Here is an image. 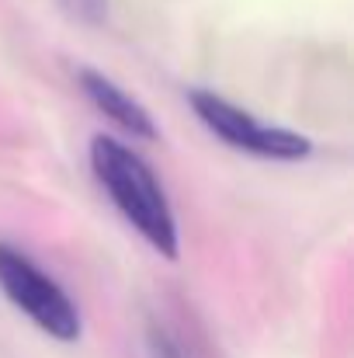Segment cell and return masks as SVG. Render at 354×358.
<instances>
[{
  "label": "cell",
  "instance_id": "1",
  "mask_svg": "<svg viewBox=\"0 0 354 358\" xmlns=\"http://www.w3.org/2000/svg\"><path fill=\"white\" fill-rule=\"evenodd\" d=\"M91 167L101 188L112 195L115 209L128 220V227L142 234L149 247H156L163 257H177V223L146 160L128 146L115 143L112 136H94Z\"/></svg>",
  "mask_w": 354,
  "mask_h": 358
},
{
  "label": "cell",
  "instance_id": "2",
  "mask_svg": "<svg viewBox=\"0 0 354 358\" xmlns=\"http://www.w3.org/2000/svg\"><path fill=\"white\" fill-rule=\"evenodd\" d=\"M0 289L45 334H52L59 341H73L80 334V313H77L73 299L42 268H35L21 250L3 247V243H0Z\"/></svg>",
  "mask_w": 354,
  "mask_h": 358
},
{
  "label": "cell",
  "instance_id": "3",
  "mask_svg": "<svg viewBox=\"0 0 354 358\" xmlns=\"http://www.w3.org/2000/svg\"><path fill=\"white\" fill-rule=\"evenodd\" d=\"M191 105H195V115L205 122V129H212L233 150L253 153V157H271V160H299V157L309 153L306 136L288 132V129H274V125H260L250 112L236 108L216 94L195 91Z\"/></svg>",
  "mask_w": 354,
  "mask_h": 358
},
{
  "label": "cell",
  "instance_id": "4",
  "mask_svg": "<svg viewBox=\"0 0 354 358\" xmlns=\"http://www.w3.org/2000/svg\"><path fill=\"white\" fill-rule=\"evenodd\" d=\"M80 87H84L87 101H91L98 112H105L115 125H121L125 132H132V136H139V139H153V136H156V125L149 119V112H146L139 101H132L108 77H101V73H94V70H84V73H80Z\"/></svg>",
  "mask_w": 354,
  "mask_h": 358
},
{
  "label": "cell",
  "instance_id": "5",
  "mask_svg": "<svg viewBox=\"0 0 354 358\" xmlns=\"http://www.w3.org/2000/svg\"><path fill=\"white\" fill-rule=\"evenodd\" d=\"M66 3L84 17H101L105 14V0H66Z\"/></svg>",
  "mask_w": 354,
  "mask_h": 358
}]
</instances>
